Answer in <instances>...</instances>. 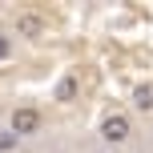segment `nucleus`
I'll use <instances>...</instances> for the list:
<instances>
[{
	"label": "nucleus",
	"instance_id": "obj_5",
	"mask_svg": "<svg viewBox=\"0 0 153 153\" xmlns=\"http://www.w3.org/2000/svg\"><path fill=\"white\" fill-rule=\"evenodd\" d=\"M133 109L153 113V81H145V85H137V89H133Z\"/></svg>",
	"mask_w": 153,
	"mask_h": 153
},
{
	"label": "nucleus",
	"instance_id": "obj_4",
	"mask_svg": "<svg viewBox=\"0 0 153 153\" xmlns=\"http://www.w3.org/2000/svg\"><path fill=\"white\" fill-rule=\"evenodd\" d=\"M76 93H81V76H76V73H65L61 81H56V93H53V97L56 101H73Z\"/></svg>",
	"mask_w": 153,
	"mask_h": 153
},
{
	"label": "nucleus",
	"instance_id": "obj_2",
	"mask_svg": "<svg viewBox=\"0 0 153 153\" xmlns=\"http://www.w3.org/2000/svg\"><path fill=\"white\" fill-rule=\"evenodd\" d=\"M129 117L125 113H109L105 121H101V137L109 141V145H125V141H129Z\"/></svg>",
	"mask_w": 153,
	"mask_h": 153
},
{
	"label": "nucleus",
	"instance_id": "obj_6",
	"mask_svg": "<svg viewBox=\"0 0 153 153\" xmlns=\"http://www.w3.org/2000/svg\"><path fill=\"white\" fill-rule=\"evenodd\" d=\"M8 56H12V36L0 32V61H8Z\"/></svg>",
	"mask_w": 153,
	"mask_h": 153
},
{
	"label": "nucleus",
	"instance_id": "obj_1",
	"mask_svg": "<svg viewBox=\"0 0 153 153\" xmlns=\"http://www.w3.org/2000/svg\"><path fill=\"white\" fill-rule=\"evenodd\" d=\"M8 129H12L16 137H32V133H40V109H32V105L12 109V117H8Z\"/></svg>",
	"mask_w": 153,
	"mask_h": 153
},
{
	"label": "nucleus",
	"instance_id": "obj_3",
	"mask_svg": "<svg viewBox=\"0 0 153 153\" xmlns=\"http://www.w3.org/2000/svg\"><path fill=\"white\" fill-rule=\"evenodd\" d=\"M16 32L28 36V40H40V36H45V20L32 16V12H20V16H16Z\"/></svg>",
	"mask_w": 153,
	"mask_h": 153
},
{
	"label": "nucleus",
	"instance_id": "obj_7",
	"mask_svg": "<svg viewBox=\"0 0 153 153\" xmlns=\"http://www.w3.org/2000/svg\"><path fill=\"white\" fill-rule=\"evenodd\" d=\"M16 145V133H4V137H0V149H12Z\"/></svg>",
	"mask_w": 153,
	"mask_h": 153
}]
</instances>
